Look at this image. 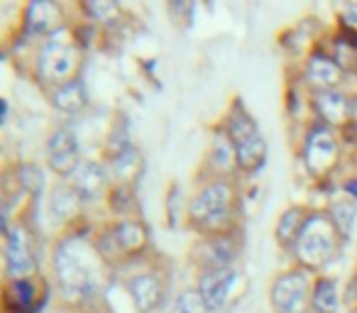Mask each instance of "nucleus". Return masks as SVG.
Returning <instances> with one entry per match:
<instances>
[{
  "label": "nucleus",
  "instance_id": "obj_1",
  "mask_svg": "<svg viewBox=\"0 0 357 313\" xmlns=\"http://www.w3.org/2000/svg\"><path fill=\"white\" fill-rule=\"evenodd\" d=\"M100 254L84 238H64L54 250V272L69 296H89L98 289Z\"/></svg>",
  "mask_w": 357,
  "mask_h": 313
},
{
  "label": "nucleus",
  "instance_id": "obj_2",
  "mask_svg": "<svg viewBox=\"0 0 357 313\" xmlns=\"http://www.w3.org/2000/svg\"><path fill=\"white\" fill-rule=\"evenodd\" d=\"M228 139L233 144L235 165L243 171H257L267 162V142L259 132L252 115L243 108V103L233 105V113L228 118Z\"/></svg>",
  "mask_w": 357,
  "mask_h": 313
},
{
  "label": "nucleus",
  "instance_id": "obj_3",
  "mask_svg": "<svg viewBox=\"0 0 357 313\" xmlns=\"http://www.w3.org/2000/svg\"><path fill=\"white\" fill-rule=\"evenodd\" d=\"M337 233L335 223L331 220V215L326 213H313L308 215L306 225H303L301 235H298L294 252H296L298 262L308 269H318L323 264H328L333 259V254L337 252Z\"/></svg>",
  "mask_w": 357,
  "mask_h": 313
},
{
  "label": "nucleus",
  "instance_id": "obj_4",
  "mask_svg": "<svg viewBox=\"0 0 357 313\" xmlns=\"http://www.w3.org/2000/svg\"><path fill=\"white\" fill-rule=\"evenodd\" d=\"M233 201L235 191L225 179H215L206 184L199 194L191 199L189 204V218L194 225L208 230V233L220 235L225 225H230V215H233Z\"/></svg>",
  "mask_w": 357,
  "mask_h": 313
},
{
  "label": "nucleus",
  "instance_id": "obj_5",
  "mask_svg": "<svg viewBox=\"0 0 357 313\" xmlns=\"http://www.w3.org/2000/svg\"><path fill=\"white\" fill-rule=\"evenodd\" d=\"M81 64V52L76 47L74 40L64 35V32H56L52 35L50 42H45L40 52V61H37V71L45 81H52V84L61 86L66 81L76 79V71H79Z\"/></svg>",
  "mask_w": 357,
  "mask_h": 313
},
{
  "label": "nucleus",
  "instance_id": "obj_6",
  "mask_svg": "<svg viewBox=\"0 0 357 313\" xmlns=\"http://www.w3.org/2000/svg\"><path fill=\"white\" fill-rule=\"evenodd\" d=\"M272 303L279 313H306L311 306V282L303 269L287 272L274 282Z\"/></svg>",
  "mask_w": 357,
  "mask_h": 313
},
{
  "label": "nucleus",
  "instance_id": "obj_7",
  "mask_svg": "<svg viewBox=\"0 0 357 313\" xmlns=\"http://www.w3.org/2000/svg\"><path fill=\"white\" fill-rule=\"evenodd\" d=\"M303 160H306V167L313 176H326L337 160L335 135H333L328 128H323V125L313 128L311 132H308L306 149H303Z\"/></svg>",
  "mask_w": 357,
  "mask_h": 313
},
{
  "label": "nucleus",
  "instance_id": "obj_8",
  "mask_svg": "<svg viewBox=\"0 0 357 313\" xmlns=\"http://www.w3.org/2000/svg\"><path fill=\"white\" fill-rule=\"evenodd\" d=\"M47 160L50 167L61 176H71L81 165V152H79V139H76L74 130L59 128L52 132L50 142H47Z\"/></svg>",
  "mask_w": 357,
  "mask_h": 313
},
{
  "label": "nucleus",
  "instance_id": "obj_9",
  "mask_svg": "<svg viewBox=\"0 0 357 313\" xmlns=\"http://www.w3.org/2000/svg\"><path fill=\"white\" fill-rule=\"evenodd\" d=\"M196 262L204 267V272L215 269H233L230 264L238 259V245L230 235H211L196 247Z\"/></svg>",
  "mask_w": 357,
  "mask_h": 313
},
{
  "label": "nucleus",
  "instance_id": "obj_10",
  "mask_svg": "<svg viewBox=\"0 0 357 313\" xmlns=\"http://www.w3.org/2000/svg\"><path fill=\"white\" fill-rule=\"evenodd\" d=\"M37 267L35 252H32L30 238L25 235L22 228L8 230V243H6V269L10 279H27Z\"/></svg>",
  "mask_w": 357,
  "mask_h": 313
},
{
  "label": "nucleus",
  "instance_id": "obj_11",
  "mask_svg": "<svg viewBox=\"0 0 357 313\" xmlns=\"http://www.w3.org/2000/svg\"><path fill=\"white\" fill-rule=\"evenodd\" d=\"M235 282H238V272L235 269H215V272H204L199 279V293L206 301L208 311H223L230 301V291H233Z\"/></svg>",
  "mask_w": 357,
  "mask_h": 313
},
{
  "label": "nucleus",
  "instance_id": "obj_12",
  "mask_svg": "<svg viewBox=\"0 0 357 313\" xmlns=\"http://www.w3.org/2000/svg\"><path fill=\"white\" fill-rule=\"evenodd\" d=\"M128 293L132 298L135 308L139 313H152L154 308L162 303V296H164V284H162V277L154 272H139V274H132L128 279Z\"/></svg>",
  "mask_w": 357,
  "mask_h": 313
},
{
  "label": "nucleus",
  "instance_id": "obj_13",
  "mask_svg": "<svg viewBox=\"0 0 357 313\" xmlns=\"http://www.w3.org/2000/svg\"><path fill=\"white\" fill-rule=\"evenodd\" d=\"M25 27L30 35H56L61 27V10L50 0H35L25 13Z\"/></svg>",
  "mask_w": 357,
  "mask_h": 313
},
{
  "label": "nucleus",
  "instance_id": "obj_14",
  "mask_svg": "<svg viewBox=\"0 0 357 313\" xmlns=\"http://www.w3.org/2000/svg\"><path fill=\"white\" fill-rule=\"evenodd\" d=\"M147 228H144L139 220H120L113 228V235H110V243H113L115 252L120 254H135L142 252L147 247Z\"/></svg>",
  "mask_w": 357,
  "mask_h": 313
},
{
  "label": "nucleus",
  "instance_id": "obj_15",
  "mask_svg": "<svg viewBox=\"0 0 357 313\" xmlns=\"http://www.w3.org/2000/svg\"><path fill=\"white\" fill-rule=\"evenodd\" d=\"M105 169L98 167L96 162H81L79 169L71 174V186L76 189V194L81 196V201H96L100 196L105 186Z\"/></svg>",
  "mask_w": 357,
  "mask_h": 313
},
{
  "label": "nucleus",
  "instance_id": "obj_16",
  "mask_svg": "<svg viewBox=\"0 0 357 313\" xmlns=\"http://www.w3.org/2000/svg\"><path fill=\"white\" fill-rule=\"evenodd\" d=\"M306 81L318 91H331L342 81V69L335 59L326 54H313L306 61Z\"/></svg>",
  "mask_w": 357,
  "mask_h": 313
},
{
  "label": "nucleus",
  "instance_id": "obj_17",
  "mask_svg": "<svg viewBox=\"0 0 357 313\" xmlns=\"http://www.w3.org/2000/svg\"><path fill=\"white\" fill-rule=\"evenodd\" d=\"M316 110L328 125H342L352 115V103L337 89L318 91L316 93Z\"/></svg>",
  "mask_w": 357,
  "mask_h": 313
},
{
  "label": "nucleus",
  "instance_id": "obj_18",
  "mask_svg": "<svg viewBox=\"0 0 357 313\" xmlns=\"http://www.w3.org/2000/svg\"><path fill=\"white\" fill-rule=\"evenodd\" d=\"M52 103H54V108H59L61 113H81V110L89 105L86 84L76 76V79L56 86L54 93H52Z\"/></svg>",
  "mask_w": 357,
  "mask_h": 313
},
{
  "label": "nucleus",
  "instance_id": "obj_19",
  "mask_svg": "<svg viewBox=\"0 0 357 313\" xmlns=\"http://www.w3.org/2000/svg\"><path fill=\"white\" fill-rule=\"evenodd\" d=\"M139 171H142V154H139V149L125 147L113 154V160H110V174H113V179H118L120 184L135 181L139 176Z\"/></svg>",
  "mask_w": 357,
  "mask_h": 313
},
{
  "label": "nucleus",
  "instance_id": "obj_20",
  "mask_svg": "<svg viewBox=\"0 0 357 313\" xmlns=\"http://www.w3.org/2000/svg\"><path fill=\"white\" fill-rule=\"evenodd\" d=\"M308 215L303 208H298V206H294V208L284 211L282 218H279V225H277V240L279 245H284V247H294L298 240V235H301L303 225H306Z\"/></svg>",
  "mask_w": 357,
  "mask_h": 313
},
{
  "label": "nucleus",
  "instance_id": "obj_21",
  "mask_svg": "<svg viewBox=\"0 0 357 313\" xmlns=\"http://www.w3.org/2000/svg\"><path fill=\"white\" fill-rule=\"evenodd\" d=\"M81 204H84V201H81V196L76 194V189L71 184H59L54 191H52L50 208H52V215H54L56 220L74 218Z\"/></svg>",
  "mask_w": 357,
  "mask_h": 313
},
{
  "label": "nucleus",
  "instance_id": "obj_22",
  "mask_svg": "<svg viewBox=\"0 0 357 313\" xmlns=\"http://www.w3.org/2000/svg\"><path fill=\"white\" fill-rule=\"evenodd\" d=\"M37 291L30 279H10L8 282V306L17 313H32L37 308Z\"/></svg>",
  "mask_w": 357,
  "mask_h": 313
},
{
  "label": "nucleus",
  "instance_id": "obj_23",
  "mask_svg": "<svg viewBox=\"0 0 357 313\" xmlns=\"http://www.w3.org/2000/svg\"><path fill=\"white\" fill-rule=\"evenodd\" d=\"M311 308L316 313L337 311V284L333 279H318L311 291Z\"/></svg>",
  "mask_w": 357,
  "mask_h": 313
},
{
  "label": "nucleus",
  "instance_id": "obj_24",
  "mask_svg": "<svg viewBox=\"0 0 357 313\" xmlns=\"http://www.w3.org/2000/svg\"><path fill=\"white\" fill-rule=\"evenodd\" d=\"M355 213H357V208H355V201H352V199L337 201V204H333L331 220L335 223V228H337V233H340L342 240L350 238L352 225H355Z\"/></svg>",
  "mask_w": 357,
  "mask_h": 313
},
{
  "label": "nucleus",
  "instance_id": "obj_25",
  "mask_svg": "<svg viewBox=\"0 0 357 313\" xmlns=\"http://www.w3.org/2000/svg\"><path fill=\"white\" fill-rule=\"evenodd\" d=\"M172 313H211L206 301L201 298L199 289H186L174 298Z\"/></svg>",
  "mask_w": 357,
  "mask_h": 313
},
{
  "label": "nucleus",
  "instance_id": "obj_26",
  "mask_svg": "<svg viewBox=\"0 0 357 313\" xmlns=\"http://www.w3.org/2000/svg\"><path fill=\"white\" fill-rule=\"evenodd\" d=\"M17 181H20V186L27 194L40 196L42 189H45V171L37 165H22L20 169H17Z\"/></svg>",
  "mask_w": 357,
  "mask_h": 313
},
{
  "label": "nucleus",
  "instance_id": "obj_27",
  "mask_svg": "<svg viewBox=\"0 0 357 313\" xmlns=\"http://www.w3.org/2000/svg\"><path fill=\"white\" fill-rule=\"evenodd\" d=\"M86 10H89L96 20H108L110 15H115V13H118V8H115L113 3H89V6H86Z\"/></svg>",
  "mask_w": 357,
  "mask_h": 313
},
{
  "label": "nucleus",
  "instance_id": "obj_28",
  "mask_svg": "<svg viewBox=\"0 0 357 313\" xmlns=\"http://www.w3.org/2000/svg\"><path fill=\"white\" fill-rule=\"evenodd\" d=\"M340 20H342V25H345L347 30L357 32V6H347L345 10L340 13Z\"/></svg>",
  "mask_w": 357,
  "mask_h": 313
}]
</instances>
